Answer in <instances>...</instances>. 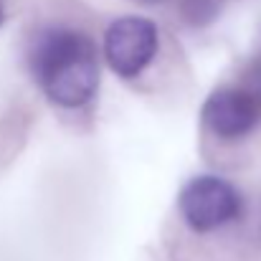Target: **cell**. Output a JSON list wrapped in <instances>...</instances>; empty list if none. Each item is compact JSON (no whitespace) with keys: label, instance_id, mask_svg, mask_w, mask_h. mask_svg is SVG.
<instances>
[{"label":"cell","instance_id":"obj_1","mask_svg":"<svg viewBox=\"0 0 261 261\" xmlns=\"http://www.w3.org/2000/svg\"><path fill=\"white\" fill-rule=\"evenodd\" d=\"M28 69L46 99L82 109L99 91V56L91 36L71 25H46L28 46Z\"/></svg>","mask_w":261,"mask_h":261},{"label":"cell","instance_id":"obj_4","mask_svg":"<svg viewBox=\"0 0 261 261\" xmlns=\"http://www.w3.org/2000/svg\"><path fill=\"white\" fill-rule=\"evenodd\" d=\"M203 127L226 142L249 137L261 124V89L241 82L213 89L200 109Z\"/></svg>","mask_w":261,"mask_h":261},{"label":"cell","instance_id":"obj_2","mask_svg":"<svg viewBox=\"0 0 261 261\" xmlns=\"http://www.w3.org/2000/svg\"><path fill=\"white\" fill-rule=\"evenodd\" d=\"M177 211L190 231L211 233L241 218L244 198L239 188L221 175H195L182 185Z\"/></svg>","mask_w":261,"mask_h":261},{"label":"cell","instance_id":"obj_6","mask_svg":"<svg viewBox=\"0 0 261 261\" xmlns=\"http://www.w3.org/2000/svg\"><path fill=\"white\" fill-rule=\"evenodd\" d=\"M3 20H5V5H3V0H0V25H3Z\"/></svg>","mask_w":261,"mask_h":261},{"label":"cell","instance_id":"obj_3","mask_svg":"<svg viewBox=\"0 0 261 261\" xmlns=\"http://www.w3.org/2000/svg\"><path fill=\"white\" fill-rule=\"evenodd\" d=\"M160 48V31L150 18L122 15L112 20L101 38V54L112 74L122 82L140 79L155 61Z\"/></svg>","mask_w":261,"mask_h":261},{"label":"cell","instance_id":"obj_5","mask_svg":"<svg viewBox=\"0 0 261 261\" xmlns=\"http://www.w3.org/2000/svg\"><path fill=\"white\" fill-rule=\"evenodd\" d=\"M137 3H142V5H158V3H163V0H137Z\"/></svg>","mask_w":261,"mask_h":261}]
</instances>
